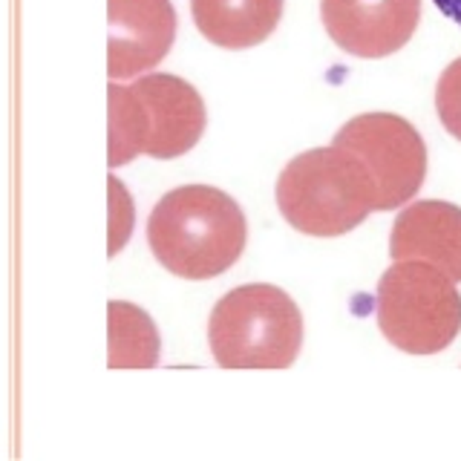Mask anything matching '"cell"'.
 I'll return each mask as SVG.
<instances>
[{
	"label": "cell",
	"mask_w": 461,
	"mask_h": 461,
	"mask_svg": "<svg viewBox=\"0 0 461 461\" xmlns=\"http://www.w3.org/2000/svg\"><path fill=\"white\" fill-rule=\"evenodd\" d=\"M329 38L357 58H386L415 35L421 0H321Z\"/></svg>",
	"instance_id": "obj_7"
},
{
	"label": "cell",
	"mask_w": 461,
	"mask_h": 461,
	"mask_svg": "<svg viewBox=\"0 0 461 461\" xmlns=\"http://www.w3.org/2000/svg\"><path fill=\"white\" fill-rule=\"evenodd\" d=\"M249 225L220 187L185 185L158 199L148 220L153 257L182 280H211L237 263Z\"/></svg>",
	"instance_id": "obj_1"
},
{
	"label": "cell",
	"mask_w": 461,
	"mask_h": 461,
	"mask_svg": "<svg viewBox=\"0 0 461 461\" xmlns=\"http://www.w3.org/2000/svg\"><path fill=\"white\" fill-rule=\"evenodd\" d=\"M107 187H110V245H107V251L113 257L122 251V245L130 237V228H133V205H130V196L119 179L110 176Z\"/></svg>",
	"instance_id": "obj_13"
},
{
	"label": "cell",
	"mask_w": 461,
	"mask_h": 461,
	"mask_svg": "<svg viewBox=\"0 0 461 461\" xmlns=\"http://www.w3.org/2000/svg\"><path fill=\"white\" fill-rule=\"evenodd\" d=\"M432 4L441 9V14H447L453 23L461 26V0H432Z\"/></svg>",
	"instance_id": "obj_14"
},
{
	"label": "cell",
	"mask_w": 461,
	"mask_h": 461,
	"mask_svg": "<svg viewBox=\"0 0 461 461\" xmlns=\"http://www.w3.org/2000/svg\"><path fill=\"white\" fill-rule=\"evenodd\" d=\"M335 144L355 150L378 182V211H395L421 191L427 176V148L421 133L395 113H364L346 122Z\"/></svg>",
	"instance_id": "obj_6"
},
{
	"label": "cell",
	"mask_w": 461,
	"mask_h": 461,
	"mask_svg": "<svg viewBox=\"0 0 461 461\" xmlns=\"http://www.w3.org/2000/svg\"><path fill=\"white\" fill-rule=\"evenodd\" d=\"M436 110L447 133L461 141V58L441 72L436 86Z\"/></svg>",
	"instance_id": "obj_12"
},
{
	"label": "cell",
	"mask_w": 461,
	"mask_h": 461,
	"mask_svg": "<svg viewBox=\"0 0 461 461\" xmlns=\"http://www.w3.org/2000/svg\"><path fill=\"white\" fill-rule=\"evenodd\" d=\"M110 167L136 156L176 158L199 141L205 130V104L191 84L153 72L136 84L110 81Z\"/></svg>",
	"instance_id": "obj_3"
},
{
	"label": "cell",
	"mask_w": 461,
	"mask_h": 461,
	"mask_svg": "<svg viewBox=\"0 0 461 461\" xmlns=\"http://www.w3.org/2000/svg\"><path fill=\"white\" fill-rule=\"evenodd\" d=\"M381 335L407 355H436L461 331L456 280L424 259H395L378 283Z\"/></svg>",
	"instance_id": "obj_5"
},
{
	"label": "cell",
	"mask_w": 461,
	"mask_h": 461,
	"mask_svg": "<svg viewBox=\"0 0 461 461\" xmlns=\"http://www.w3.org/2000/svg\"><path fill=\"white\" fill-rule=\"evenodd\" d=\"M194 23L222 50H251L280 23L283 0H191Z\"/></svg>",
	"instance_id": "obj_10"
},
{
	"label": "cell",
	"mask_w": 461,
	"mask_h": 461,
	"mask_svg": "<svg viewBox=\"0 0 461 461\" xmlns=\"http://www.w3.org/2000/svg\"><path fill=\"white\" fill-rule=\"evenodd\" d=\"M378 182L355 150L329 144L292 158L277 179L285 222L309 237H343L378 211Z\"/></svg>",
	"instance_id": "obj_2"
},
{
	"label": "cell",
	"mask_w": 461,
	"mask_h": 461,
	"mask_svg": "<svg viewBox=\"0 0 461 461\" xmlns=\"http://www.w3.org/2000/svg\"><path fill=\"white\" fill-rule=\"evenodd\" d=\"M208 340L225 369H288L303 346V314L277 285H240L213 306Z\"/></svg>",
	"instance_id": "obj_4"
},
{
	"label": "cell",
	"mask_w": 461,
	"mask_h": 461,
	"mask_svg": "<svg viewBox=\"0 0 461 461\" xmlns=\"http://www.w3.org/2000/svg\"><path fill=\"white\" fill-rule=\"evenodd\" d=\"M110 360L113 369H150L158 360L156 326L141 309L130 303H110Z\"/></svg>",
	"instance_id": "obj_11"
},
{
	"label": "cell",
	"mask_w": 461,
	"mask_h": 461,
	"mask_svg": "<svg viewBox=\"0 0 461 461\" xmlns=\"http://www.w3.org/2000/svg\"><path fill=\"white\" fill-rule=\"evenodd\" d=\"M176 38L170 0H110V81L136 78L153 69Z\"/></svg>",
	"instance_id": "obj_8"
},
{
	"label": "cell",
	"mask_w": 461,
	"mask_h": 461,
	"mask_svg": "<svg viewBox=\"0 0 461 461\" xmlns=\"http://www.w3.org/2000/svg\"><path fill=\"white\" fill-rule=\"evenodd\" d=\"M393 259H424L461 280V208L450 202H412L398 213L389 237Z\"/></svg>",
	"instance_id": "obj_9"
}]
</instances>
